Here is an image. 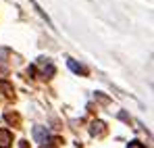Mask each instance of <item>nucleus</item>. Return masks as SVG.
Segmentation results:
<instances>
[{"instance_id":"1","label":"nucleus","mask_w":154,"mask_h":148,"mask_svg":"<svg viewBox=\"0 0 154 148\" xmlns=\"http://www.w3.org/2000/svg\"><path fill=\"white\" fill-rule=\"evenodd\" d=\"M38 67H40V71H42L44 77H46V75H48V77L54 75V65H52L48 58H40V61H38Z\"/></svg>"},{"instance_id":"2","label":"nucleus","mask_w":154,"mask_h":148,"mask_svg":"<svg viewBox=\"0 0 154 148\" xmlns=\"http://www.w3.org/2000/svg\"><path fill=\"white\" fill-rule=\"evenodd\" d=\"M13 144V134L8 129H0V148H8Z\"/></svg>"},{"instance_id":"3","label":"nucleus","mask_w":154,"mask_h":148,"mask_svg":"<svg viewBox=\"0 0 154 148\" xmlns=\"http://www.w3.org/2000/svg\"><path fill=\"white\" fill-rule=\"evenodd\" d=\"M92 134H94V136H104V134H106V125H104L102 121H94V123H92Z\"/></svg>"},{"instance_id":"4","label":"nucleus","mask_w":154,"mask_h":148,"mask_svg":"<svg viewBox=\"0 0 154 148\" xmlns=\"http://www.w3.org/2000/svg\"><path fill=\"white\" fill-rule=\"evenodd\" d=\"M33 136H35V140H38V142H42V144H46V138H48V131H46L44 127H35V129H33Z\"/></svg>"},{"instance_id":"5","label":"nucleus","mask_w":154,"mask_h":148,"mask_svg":"<svg viewBox=\"0 0 154 148\" xmlns=\"http://www.w3.org/2000/svg\"><path fill=\"white\" fill-rule=\"evenodd\" d=\"M69 67H71V69H73L75 73H85V69H83L81 65H77L75 61H69Z\"/></svg>"},{"instance_id":"6","label":"nucleus","mask_w":154,"mask_h":148,"mask_svg":"<svg viewBox=\"0 0 154 148\" xmlns=\"http://www.w3.org/2000/svg\"><path fill=\"white\" fill-rule=\"evenodd\" d=\"M127 148H144V146H142L137 140H133V142H129V146H127Z\"/></svg>"},{"instance_id":"7","label":"nucleus","mask_w":154,"mask_h":148,"mask_svg":"<svg viewBox=\"0 0 154 148\" xmlns=\"http://www.w3.org/2000/svg\"><path fill=\"white\" fill-rule=\"evenodd\" d=\"M42 148H56V146H54V144H44Z\"/></svg>"}]
</instances>
